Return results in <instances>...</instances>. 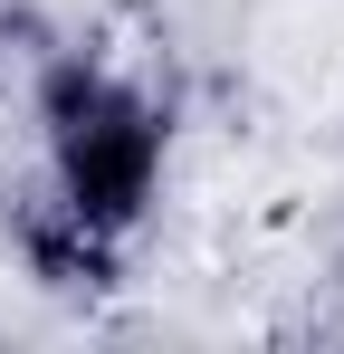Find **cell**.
I'll return each instance as SVG.
<instances>
[{
  "mask_svg": "<svg viewBox=\"0 0 344 354\" xmlns=\"http://www.w3.org/2000/svg\"><path fill=\"white\" fill-rule=\"evenodd\" d=\"M29 124H39V201L19 211L29 268L48 288H115L172 173V106L134 67L57 48L29 77Z\"/></svg>",
  "mask_w": 344,
  "mask_h": 354,
  "instance_id": "6da1fadb",
  "label": "cell"
}]
</instances>
